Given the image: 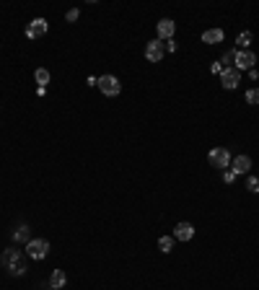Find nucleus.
<instances>
[{"label":"nucleus","mask_w":259,"mask_h":290,"mask_svg":"<svg viewBox=\"0 0 259 290\" xmlns=\"http://www.w3.org/2000/svg\"><path fill=\"white\" fill-rule=\"evenodd\" d=\"M223 182H226V184H233V182H236V174L226 169V174H223Z\"/></svg>","instance_id":"5701e85b"},{"label":"nucleus","mask_w":259,"mask_h":290,"mask_svg":"<svg viewBox=\"0 0 259 290\" xmlns=\"http://www.w3.org/2000/svg\"><path fill=\"white\" fill-rule=\"evenodd\" d=\"M241 83V70H236V68H223L221 73V86L226 88V91H233L236 86Z\"/></svg>","instance_id":"0eeeda50"},{"label":"nucleus","mask_w":259,"mask_h":290,"mask_svg":"<svg viewBox=\"0 0 259 290\" xmlns=\"http://www.w3.org/2000/svg\"><path fill=\"white\" fill-rule=\"evenodd\" d=\"M246 104H251V106L259 104V88H249L246 91Z\"/></svg>","instance_id":"a211bd4d"},{"label":"nucleus","mask_w":259,"mask_h":290,"mask_svg":"<svg viewBox=\"0 0 259 290\" xmlns=\"http://www.w3.org/2000/svg\"><path fill=\"white\" fill-rule=\"evenodd\" d=\"M174 243H177V238H171V236H161V238H158V249H161L163 254H171Z\"/></svg>","instance_id":"2eb2a0df"},{"label":"nucleus","mask_w":259,"mask_h":290,"mask_svg":"<svg viewBox=\"0 0 259 290\" xmlns=\"http://www.w3.org/2000/svg\"><path fill=\"white\" fill-rule=\"evenodd\" d=\"M192 236H194V226H192V223H187V220L177 223V228H174V238L177 241H192Z\"/></svg>","instance_id":"9d476101"},{"label":"nucleus","mask_w":259,"mask_h":290,"mask_svg":"<svg viewBox=\"0 0 259 290\" xmlns=\"http://www.w3.org/2000/svg\"><path fill=\"white\" fill-rule=\"evenodd\" d=\"M251 39H254V36H251V31H241L236 42H239V47H241V50H246L249 44H251Z\"/></svg>","instance_id":"f3484780"},{"label":"nucleus","mask_w":259,"mask_h":290,"mask_svg":"<svg viewBox=\"0 0 259 290\" xmlns=\"http://www.w3.org/2000/svg\"><path fill=\"white\" fill-rule=\"evenodd\" d=\"M78 16H80V11H78V8H70V11H68V16H65V18H68L70 24H75V21H78Z\"/></svg>","instance_id":"412c9836"},{"label":"nucleus","mask_w":259,"mask_h":290,"mask_svg":"<svg viewBox=\"0 0 259 290\" xmlns=\"http://www.w3.org/2000/svg\"><path fill=\"white\" fill-rule=\"evenodd\" d=\"M210 73H212V75H221V73H223V65H221V62H212V65H210Z\"/></svg>","instance_id":"4be33fe9"},{"label":"nucleus","mask_w":259,"mask_h":290,"mask_svg":"<svg viewBox=\"0 0 259 290\" xmlns=\"http://www.w3.org/2000/svg\"><path fill=\"white\" fill-rule=\"evenodd\" d=\"M163 55H166V42H161V39L148 42V47H145V57H148V62H161Z\"/></svg>","instance_id":"423d86ee"},{"label":"nucleus","mask_w":259,"mask_h":290,"mask_svg":"<svg viewBox=\"0 0 259 290\" xmlns=\"http://www.w3.org/2000/svg\"><path fill=\"white\" fill-rule=\"evenodd\" d=\"M65 285H68V275L62 270H55L50 275V290H65Z\"/></svg>","instance_id":"f8f14e48"},{"label":"nucleus","mask_w":259,"mask_h":290,"mask_svg":"<svg viewBox=\"0 0 259 290\" xmlns=\"http://www.w3.org/2000/svg\"><path fill=\"white\" fill-rule=\"evenodd\" d=\"M47 31H50V24H47L45 18H34L31 24L26 26V36L29 39H39V36H45Z\"/></svg>","instance_id":"1a4fd4ad"},{"label":"nucleus","mask_w":259,"mask_h":290,"mask_svg":"<svg viewBox=\"0 0 259 290\" xmlns=\"http://www.w3.org/2000/svg\"><path fill=\"white\" fill-rule=\"evenodd\" d=\"M96 86H99V91L104 96H119L122 94V83H119L117 75H101Z\"/></svg>","instance_id":"7ed1b4c3"},{"label":"nucleus","mask_w":259,"mask_h":290,"mask_svg":"<svg viewBox=\"0 0 259 290\" xmlns=\"http://www.w3.org/2000/svg\"><path fill=\"white\" fill-rule=\"evenodd\" d=\"M231 166H233V174L239 176V174H249L251 171V158L249 155H236V158L231 161Z\"/></svg>","instance_id":"9b49d317"},{"label":"nucleus","mask_w":259,"mask_h":290,"mask_svg":"<svg viewBox=\"0 0 259 290\" xmlns=\"http://www.w3.org/2000/svg\"><path fill=\"white\" fill-rule=\"evenodd\" d=\"M226 39V31L223 29H207L205 34H202V42L205 44H221Z\"/></svg>","instance_id":"ddd939ff"},{"label":"nucleus","mask_w":259,"mask_h":290,"mask_svg":"<svg viewBox=\"0 0 259 290\" xmlns=\"http://www.w3.org/2000/svg\"><path fill=\"white\" fill-rule=\"evenodd\" d=\"M13 241H16V243H29V241H31V228H29V226H18V228L13 231Z\"/></svg>","instance_id":"4468645a"},{"label":"nucleus","mask_w":259,"mask_h":290,"mask_svg":"<svg viewBox=\"0 0 259 290\" xmlns=\"http://www.w3.org/2000/svg\"><path fill=\"white\" fill-rule=\"evenodd\" d=\"M34 78H36V83H39L41 88H47V83H50V70H47V68H39V70L34 73Z\"/></svg>","instance_id":"dca6fc26"},{"label":"nucleus","mask_w":259,"mask_h":290,"mask_svg":"<svg viewBox=\"0 0 259 290\" xmlns=\"http://www.w3.org/2000/svg\"><path fill=\"white\" fill-rule=\"evenodd\" d=\"M254 62H256V55L251 50H236V57H233L236 70H254Z\"/></svg>","instance_id":"39448f33"},{"label":"nucleus","mask_w":259,"mask_h":290,"mask_svg":"<svg viewBox=\"0 0 259 290\" xmlns=\"http://www.w3.org/2000/svg\"><path fill=\"white\" fill-rule=\"evenodd\" d=\"M246 189L249 192H259V179H256V176H251V179L246 182Z\"/></svg>","instance_id":"aec40b11"},{"label":"nucleus","mask_w":259,"mask_h":290,"mask_svg":"<svg viewBox=\"0 0 259 290\" xmlns=\"http://www.w3.org/2000/svg\"><path fill=\"white\" fill-rule=\"evenodd\" d=\"M207 161H210L212 169L226 171V169L231 166V153H228V148H212V150L207 153Z\"/></svg>","instance_id":"20e7f679"},{"label":"nucleus","mask_w":259,"mask_h":290,"mask_svg":"<svg viewBox=\"0 0 259 290\" xmlns=\"http://www.w3.org/2000/svg\"><path fill=\"white\" fill-rule=\"evenodd\" d=\"M233 57H236V52H226V55H223V60H221L223 68H233Z\"/></svg>","instance_id":"6ab92c4d"},{"label":"nucleus","mask_w":259,"mask_h":290,"mask_svg":"<svg viewBox=\"0 0 259 290\" xmlns=\"http://www.w3.org/2000/svg\"><path fill=\"white\" fill-rule=\"evenodd\" d=\"M166 52H177V42H174V39L166 42Z\"/></svg>","instance_id":"b1692460"},{"label":"nucleus","mask_w":259,"mask_h":290,"mask_svg":"<svg viewBox=\"0 0 259 290\" xmlns=\"http://www.w3.org/2000/svg\"><path fill=\"white\" fill-rule=\"evenodd\" d=\"M47 254H50V241L47 238H31L26 243V257L41 262V259H47Z\"/></svg>","instance_id":"f03ea898"},{"label":"nucleus","mask_w":259,"mask_h":290,"mask_svg":"<svg viewBox=\"0 0 259 290\" xmlns=\"http://www.w3.org/2000/svg\"><path fill=\"white\" fill-rule=\"evenodd\" d=\"M0 262H3V267L8 270V275H13V277L26 275V259H24V254H21V249H6L3 257H0Z\"/></svg>","instance_id":"f257e3e1"},{"label":"nucleus","mask_w":259,"mask_h":290,"mask_svg":"<svg viewBox=\"0 0 259 290\" xmlns=\"http://www.w3.org/2000/svg\"><path fill=\"white\" fill-rule=\"evenodd\" d=\"M156 34H158L161 42H171V39H174V34H177V24L171 18H161L158 24H156Z\"/></svg>","instance_id":"6e6552de"}]
</instances>
